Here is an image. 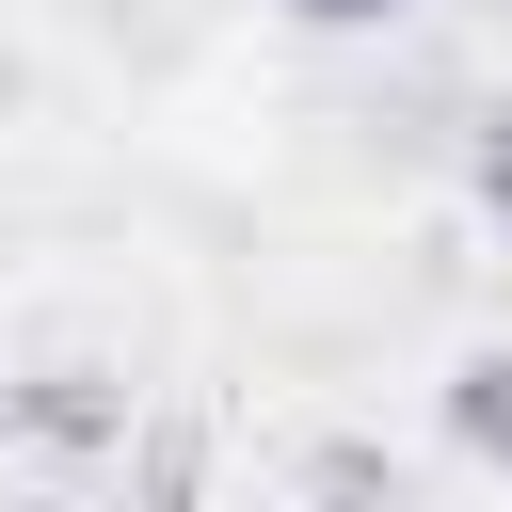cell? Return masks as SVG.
<instances>
[{
	"instance_id": "obj_1",
	"label": "cell",
	"mask_w": 512,
	"mask_h": 512,
	"mask_svg": "<svg viewBox=\"0 0 512 512\" xmlns=\"http://www.w3.org/2000/svg\"><path fill=\"white\" fill-rule=\"evenodd\" d=\"M480 192H496V208H512V128H480Z\"/></svg>"
},
{
	"instance_id": "obj_2",
	"label": "cell",
	"mask_w": 512,
	"mask_h": 512,
	"mask_svg": "<svg viewBox=\"0 0 512 512\" xmlns=\"http://www.w3.org/2000/svg\"><path fill=\"white\" fill-rule=\"evenodd\" d=\"M304 16H336V32H352V16H400V0H304Z\"/></svg>"
}]
</instances>
